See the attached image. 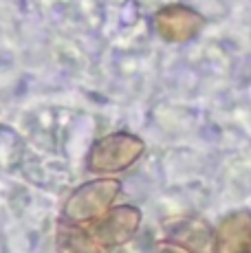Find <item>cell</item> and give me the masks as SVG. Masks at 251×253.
I'll return each instance as SVG.
<instances>
[{
	"mask_svg": "<svg viewBox=\"0 0 251 253\" xmlns=\"http://www.w3.org/2000/svg\"><path fill=\"white\" fill-rule=\"evenodd\" d=\"M122 183L115 178H97V181L84 183L66 198L62 209V222L71 225H90L101 218L117 198Z\"/></svg>",
	"mask_w": 251,
	"mask_h": 253,
	"instance_id": "6da1fadb",
	"label": "cell"
},
{
	"mask_svg": "<svg viewBox=\"0 0 251 253\" xmlns=\"http://www.w3.org/2000/svg\"><path fill=\"white\" fill-rule=\"evenodd\" d=\"M146 143L130 132H113L101 137L90 148L86 168L95 174H115L128 169L141 159Z\"/></svg>",
	"mask_w": 251,
	"mask_h": 253,
	"instance_id": "7a4b0ae2",
	"label": "cell"
},
{
	"mask_svg": "<svg viewBox=\"0 0 251 253\" xmlns=\"http://www.w3.org/2000/svg\"><path fill=\"white\" fill-rule=\"evenodd\" d=\"M216 253H247L251 249V216L247 211L231 213L216 231Z\"/></svg>",
	"mask_w": 251,
	"mask_h": 253,
	"instance_id": "8992f818",
	"label": "cell"
},
{
	"mask_svg": "<svg viewBox=\"0 0 251 253\" xmlns=\"http://www.w3.org/2000/svg\"><path fill=\"white\" fill-rule=\"evenodd\" d=\"M205 18L185 4H170L154 13L152 27L166 42H190L205 27Z\"/></svg>",
	"mask_w": 251,
	"mask_h": 253,
	"instance_id": "277c9868",
	"label": "cell"
},
{
	"mask_svg": "<svg viewBox=\"0 0 251 253\" xmlns=\"http://www.w3.org/2000/svg\"><path fill=\"white\" fill-rule=\"evenodd\" d=\"M249 253H251V249H249Z\"/></svg>",
	"mask_w": 251,
	"mask_h": 253,
	"instance_id": "9c48e42d",
	"label": "cell"
},
{
	"mask_svg": "<svg viewBox=\"0 0 251 253\" xmlns=\"http://www.w3.org/2000/svg\"><path fill=\"white\" fill-rule=\"evenodd\" d=\"M139 225H141V211L132 205H122L110 207L101 218L84 227L104 249H115V247H122L128 240H132Z\"/></svg>",
	"mask_w": 251,
	"mask_h": 253,
	"instance_id": "3957f363",
	"label": "cell"
},
{
	"mask_svg": "<svg viewBox=\"0 0 251 253\" xmlns=\"http://www.w3.org/2000/svg\"><path fill=\"white\" fill-rule=\"evenodd\" d=\"M57 253H104V247L90 236L84 225L62 222L55 236Z\"/></svg>",
	"mask_w": 251,
	"mask_h": 253,
	"instance_id": "52a82bcc",
	"label": "cell"
},
{
	"mask_svg": "<svg viewBox=\"0 0 251 253\" xmlns=\"http://www.w3.org/2000/svg\"><path fill=\"white\" fill-rule=\"evenodd\" d=\"M167 240L185 247L192 253H216L218 251V240L216 231L211 227L196 218H176V220L166 222L163 227Z\"/></svg>",
	"mask_w": 251,
	"mask_h": 253,
	"instance_id": "5b68a950",
	"label": "cell"
},
{
	"mask_svg": "<svg viewBox=\"0 0 251 253\" xmlns=\"http://www.w3.org/2000/svg\"><path fill=\"white\" fill-rule=\"evenodd\" d=\"M154 253H192L190 249H185V247L176 245V242H159L157 247H154Z\"/></svg>",
	"mask_w": 251,
	"mask_h": 253,
	"instance_id": "ba28073f",
	"label": "cell"
}]
</instances>
